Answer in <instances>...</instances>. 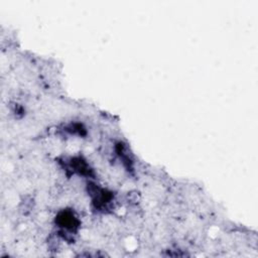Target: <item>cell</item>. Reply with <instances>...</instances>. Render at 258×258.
<instances>
[{"label":"cell","mask_w":258,"mask_h":258,"mask_svg":"<svg viewBox=\"0 0 258 258\" xmlns=\"http://www.w3.org/2000/svg\"><path fill=\"white\" fill-rule=\"evenodd\" d=\"M57 223H58V226L64 231H75L77 228H78V225H79V222L77 220V218L75 217L74 213L72 212H69V211H64V212H61L57 219H56Z\"/></svg>","instance_id":"cell-1"}]
</instances>
